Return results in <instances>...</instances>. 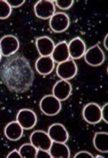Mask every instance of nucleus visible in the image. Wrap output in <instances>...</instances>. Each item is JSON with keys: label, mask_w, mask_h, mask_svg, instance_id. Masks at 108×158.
I'll list each match as a JSON object with an SVG mask.
<instances>
[{"label": "nucleus", "mask_w": 108, "mask_h": 158, "mask_svg": "<svg viewBox=\"0 0 108 158\" xmlns=\"http://www.w3.org/2000/svg\"><path fill=\"white\" fill-rule=\"evenodd\" d=\"M7 158H22V156H21L18 151L14 150V151H12L10 154L8 155Z\"/></svg>", "instance_id": "27"}, {"label": "nucleus", "mask_w": 108, "mask_h": 158, "mask_svg": "<svg viewBox=\"0 0 108 158\" xmlns=\"http://www.w3.org/2000/svg\"><path fill=\"white\" fill-rule=\"evenodd\" d=\"M83 117L90 124H97L102 120L101 108L95 103H88L83 108Z\"/></svg>", "instance_id": "9"}, {"label": "nucleus", "mask_w": 108, "mask_h": 158, "mask_svg": "<svg viewBox=\"0 0 108 158\" xmlns=\"http://www.w3.org/2000/svg\"><path fill=\"white\" fill-rule=\"evenodd\" d=\"M72 93V85L68 81L61 80L57 81L53 87V96L60 101H65Z\"/></svg>", "instance_id": "12"}, {"label": "nucleus", "mask_w": 108, "mask_h": 158, "mask_svg": "<svg viewBox=\"0 0 108 158\" xmlns=\"http://www.w3.org/2000/svg\"><path fill=\"white\" fill-rule=\"evenodd\" d=\"M84 59L89 65L92 67L101 66L105 61V54L101 48L95 44L94 46L88 49L85 54H84Z\"/></svg>", "instance_id": "7"}, {"label": "nucleus", "mask_w": 108, "mask_h": 158, "mask_svg": "<svg viewBox=\"0 0 108 158\" xmlns=\"http://www.w3.org/2000/svg\"><path fill=\"white\" fill-rule=\"evenodd\" d=\"M51 58L54 63H61L70 58L68 51V44L66 41H61L54 48V51L51 54Z\"/></svg>", "instance_id": "14"}, {"label": "nucleus", "mask_w": 108, "mask_h": 158, "mask_svg": "<svg viewBox=\"0 0 108 158\" xmlns=\"http://www.w3.org/2000/svg\"><path fill=\"white\" fill-rule=\"evenodd\" d=\"M94 145L95 149L102 153L108 152V133L96 132L94 137Z\"/></svg>", "instance_id": "19"}, {"label": "nucleus", "mask_w": 108, "mask_h": 158, "mask_svg": "<svg viewBox=\"0 0 108 158\" xmlns=\"http://www.w3.org/2000/svg\"><path fill=\"white\" fill-rule=\"evenodd\" d=\"M12 8L6 0H0V19H7L11 14Z\"/></svg>", "instance_id": "21"}, {"label": "nucleus", "mask_w": 108, "mask_h": 158, "mask_svg": "<svg viewBox=\"0 0 108 158\" xmlns=\"http://www.w3.org/2000/svg\"><path fill=\"white\" fill-rule=\"evenodd\" d=\"M75 158H93L94 156H92L91 153L88 152V151H80L78 152L77 154L74 156Z\"/></svg>", "instance_id": "25"}, {"label": "nucleus", "mask_w": 108, "mask_h": 158, "mask_svg": "<svg viewBox=\"0 0 108 158\" xmlns=\"http://www.w3.org/2000/svg\"><path fill=\"white\" fill-rule=\"evenodd\" d=\"M107 110H108V103H106L104 106L101 109V117L104 120L106 123H108V117H107Z\"/></svg>", "instance_id": "26"}, {"label": "nucleus", "mask_w": 108, "mask_h": 158, "mask_svg": "<svg viewBox=\"0 0 108 158\" xmlns=\"http://www.w3.org/2000/svg\"><path fill=\"white\" fill-rule=\"evenodd\" d=\"M37 158H50L51 156L49 151H43V150H38L37 152Z\"/></svg>", "instance_id": "24"}, {"label": "nucleus", "mask_w": 108, "mask_h": 158, "mask_svg": "<svg viewBox=\"0 0 108 158\" xmlns=\"http://www.w3.org/2000/svg\"><path fill=\"white\" fill-rule=\"evenodd\" d=\"M39 107L43 114L52 116L59 114L61 110V103L53 95H46L40 101Z\"/></svg>", "instance_id": "2"}, {"label": "nucleus", "mask_w": 108, "mask_h": 158, "mask_svg": "<svg viewBox=\"0 0 108 158\" xmlns=\"http://www.w3.org/2000/svg\"><path fill=\"white\" fill-rule=\"evenodd\" d=\"M50 26L54 33H63L70 26L69 16L63 12L54 13L50 20Z\"/></svg>", "instance_id": "8"}, {"label": "nucleus", "mask_w": 108, "mask_h": 158, "mask_svg": "<svg viewBox=\"0 0 108 158\" xmlns=\"http://www.w3.org/2000/svg\"><path fill=\"white\" fill-rule=\"evenodd\" d=\"M36 70L38 73L42 75H47L52 73V71L54 69V62L53 59L51 58L50 56H40L39 58L37 60Z\"/></svg>", "instance_id": "16"}, {"label": "nucleus", "mask_w": 108, "mask_h": 158, "mask_svg": "<svg viewBox=\"0 0 108 158\" xmlns=\"http://www.w3.org/2000/svg\"><path fill=\"white\" fill-rule=\"evenodd\" d=\"M1 59H2V53H1V50H0V62H1Z\"/></svg>", "instance_id": "29"}, {"label": "nucleus", "mask_w": 108, "mask_h": 158, "mask_svg": "<svg viewBox=\"0 0 108 158\" xmlns=\"http://www.w3.org/2000/svg\"><path fill=\"white\" fill-rule=\"evenodd\" d=\"M36 46L41 56H49L52 54L55 44L50 38L43 36L37 39Z\"/></svg>", "instance_id": "15"}, {"label": "nucleus", "mask_w": 108, "mask_h": 158, "mask_svg": "<svg viewBox=\"0 0 108 158\" xmlns=\"http://www.w3.org/2000/svg\"><path fill=\"white\" fill-rule=\"evenodd\" d=\"M4 134L10 141H17L23 135V128L17 121H11L5 127Z\"/></svg>", "instance_id": "17"}, {"label": "nucleus", "mask_w": 108, "mask_h": 158, "mask_svg": "<svg viewBox=\"0 0 108 158\" xmlns=\"http://www.w3.org/2000/svg\"><path fill=\"white\" fill-rule=\"evenodd\" d=\"M0 78L7 88L15 93H23L33 85L34 73L24 56H9L0 68Z\"/></svg>", "instance_id": "1"}, {"label": "nucleus", "mask_w": 108, "mask_h": 158, "mask_svg": "<svg viewBox=\"0 0 108 158\" xmlns=\"http://www.w3.org/2000/svg\"><path fill=\"white\" fill-rule=\"evenodd\" d=\"M78 72V67L73 59H68L59 63L56 69V74L61 80L68 81L75 76Z\"/></svg>", "instance_id": "5"}, {"label": "nucleus", "mask_w": 108, "mask_h": 158, "mask_svg": "<svg viewBox=\"0 0 108 158\" xmlns=\"http://www.w3.org/2000/svg\"><path fill=\"white\" fill-rule=\"evenodd\" d=\"M48 134L53 142L58 143H66L69 139L67 130L62 124L54 123L49 127Z\"/></svg>", "instance_id": "11"}, {"label": "nucleus", "mask_w": 108, "mask_h": 158, "mask_svg": "<svg viewBox=\"0 0 108 158\" xmlns=\"http://www.w3.org/2000/svg\"><path fill=\"white\" fill-rule=\"evenodd\" d=\"M30 141L38 150L43 151H49L53 142L47 132L41 130L34 131L30 136Z\"/></svg>", "instance_id": "6"}, {"label": "nucleus", "mask_w": 108, "mask_h": 158, "mask_svg": "<svg viewBox=\"0 0 108 158\" xmlns=\"http://www.w3.org/2000/svg\"><path fill=\"white\" fill-rule=\"evenodd\" d=\"M107 37H108V35H106V37H105V40H104V45L106 49H108L107 44H106V40H107Z\"/></svg>", "instance_id": "28"}, {"label": "nucleus", "mask_w": 108, "mask_h": 158, "mask_svg": "<svg viewBox=\"0 0 108 158\" xmlns=\"http://www.w3.org/2000/svg\"><path fill=\"white\" fill-rule=\"evenodd\" d=\"M11 8H18L25 3V0H7Z\"/></svg>", "instance_id": "23"}, {"label": "nucleus", "mask_w": 108, "mask_h": 158, "mask_svg": "<svg viewBox=\"0 0 108 158\" xmlns=\"http://www.w3.org/2000/svg\"><path fill=\"white\" fill-rule=\"evenodd\" d=\"M19 152L22 156V158H35L38 149L32 143H24L21 146Z\"/></svg>", "instance_id": "20"}, {"label": "nucleus", "mask_w": 108, "mask_h": 158, "mask_svg": "<svg viewBox=\"0 0 108 158\" xmlns=\"http://www.w3.org/2000/svg\"><path fill=\"white\" fill-rule=\"evenodd\" d=\"M16 121L26 130L33 128L37 124V115L35 112L29 109H22L19 111Z\"/></svg>", "instance_id": "10"}, {"label": "nucleus", "mask_w": 108, "mask_h": 158, "mask_svg": "<svg viewBox=\"0 0 108 158\" xmlns=\"http://www.w3.org/2000/svg\"><path fill=\"white\" fill-rule=\"evenodd\" d=\"M34 12L40 19H50L55 13L54 2L50 0H40L34 5Z\"/></svg>", "instance_id": "4"}, {"label": "nucleus", "mask_w": 108, "mask_h": 158, "mask_svg": "<svg viewBox=\"0 0 108 158\" xmlns=\"http://www.w3.org/2000/svg\"><path fill=\"white\" fill-rule=\"evenodd\" d=\"M68 51L71 58L80 59L85 54L86 45L81 38H74L68 44Z\"/></svg>", "instance_id": "13"}, {"label": "nucleus", "mask_w": 108, "mask_h": 158, "mask_svg": "<svg viewBox=\"0 0 108 158\" xmlns=\"http://www.w3.org/2000/svg\"><path fill=\"white\" fill-rule=\"evenodd\" d=\"M20 48L18 39L13 35H6L0 40V50L2 56L9 57L14 55Z\"/></svg>", "instance_id": "3"}, {"label": "nucleus", "mask_w": 108, "mask_h": 158, "mask_svg": "<svg viewBox=\"0 0 108 158\" xmlns=\"http://www.w3.org/2000/svg\"><path fill=\"white\" fill-rule=\"evenodd\" d=\"M52 158H69L70 150L65 143L52 142L50 148L49 150Z\"/></svg>", "instance_id": "18"}, {"label": "nucleus", "mask_w": 108, "mask_h": 158, "mask_svg": "<svg viewBox=\"0 0 108 158\" xmlns=\"http://www.w3.org/2000/svg\"><path fill=\"white\" fill-rule=\"evenodd\" d=\"M54 3L61 10H68L72 7L74 2L73 0H56Z\"/></svg>", "instance_id": "22"}]
</instances>
